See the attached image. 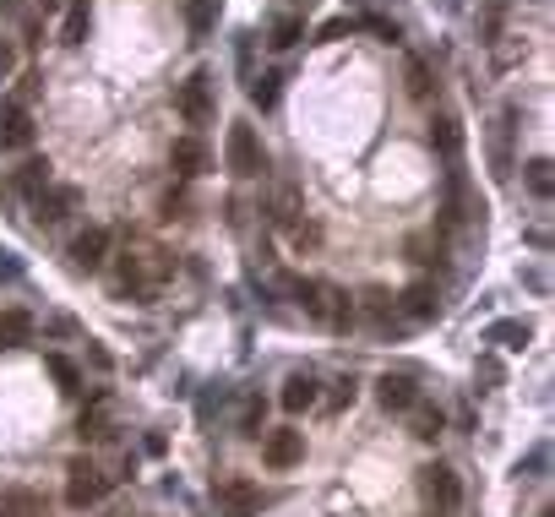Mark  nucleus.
I'll list each match as a JSON object with an SVG mask.
<instances>
[{
    "instance_id": "nucleus-1",
    "label": "nucleus",
    "mask_w": 555,
    "mask_h": 517,
    "mask_svg": "<svg viewBox=\"0 0 555 517\" xmlns=\"http://www.w3.org/2000/svg\"><path fill=\"white\" fill-rule=\"evenodd\" d=\"M223 169H229L234 180H256V174L267 169L262 142H256V131H251L245 120H234V125H229V136H223Z\"/></svg>"
},
{
    "instance_id": "nucleus-2",
    "label": "nucleus",
    "mask_w": 555,
    "mask_h": 517,
    "mask_svg": "<svg viewBox=\"0 0 555 517\" xmlns=\"http://www.w3.org/2000/svg\"><path fill=\"white\" fill-rule=\"evenodd\" d=\"M305 311H311L327 333H349V327H354V294L338 289V283H316V294H311Z\"/></svg>"
},
{
    "instance_id": "nucleus-3",
    "label": "nucleus",
    "mask_w": 555,
    "mask_h": 517,
    "mask_svg": "<svg viewBox=\"0 0 555 517\" xmlns=\"http://www.w3.org/2000/svg\"><path fill=\"white\" fill-rule=\"evenodd\" d=\"M180 114H185V125H213V114H218V98H213V76L207 71H191L185 82H180Z\"/></svg>"
},
{
    "instance_id": "nucleus-4",
    "label": "nucleus",
    "mask_w": 555,
    "mask_h": 517,
    "mask_svg": "<svg viewBox=\"0 0 555 517\" xmlns=\"http://www.w3.org/2000/svg\"><path fill=\"white\" fill-rule=\"evenodd\" d=\"M109 496V480L87 463V458H76L71 469H65V502L76 507V512H87V507H98Z\"/></svg>"
},
{
    "instance_id": "nucleus-5",
    "label": "nucleus",
    "mask_w": 555,
    "mask_h": 517,
    "mask_svg": "<svg viewBox=\"0 0 555 517\" xmlns=\"http://www.w3.org/2000/svg\"><path fill=\"white\" fill-rule=\"evenodd\" d=\"M392 311H398L403 322H414V327H420V322H436V316H441V289L420 278V283H409L403 294H392Z\"/></svg>"
},
{
    "instance_id": "nucleus-6",
    "label": "nucleus",
    "mask_w": 555,
    "mask_h": 517,
    "mask_svg": "<svg viewBox=\"0 0 555 517\" xmlns=\"http://www.w3.org/2000/svg\"><path fill=\"white\" fill-rule=\"evenodd\" d=\"M76 202H82L76 185H44V191L33 196V218H38V224H65V218L76 213Z\"/></svg>"
},
{
    "instance_id": "nucleus-7",
    "label": "nucleus",
    "mask_w": 555,
    "mask_h": 517,
    "mask_svg": "<svg viewBox=\"0 0 555 517\" xmlns=\"http://www.w3.org/2000/svg\"><path fill=\"white\" fill-rule=\"evenodd\" d=\"M65 256H71V267H76V273H98V267L109 262V229H98V224H93V229H82V234L71 240V251H65Z\"/></svg>"
},
{
    "instance_id": "nucleus-8",
    "label": "nucleus",
    "mask_w": 555,
    "mask_h": 517,
    "mask_svg": "<svg viewBox=\"0 0 555 517\" xmlns=\"http://www.w3.org/2000/svg\"><path fill=\"white\" fill-rule=\"evenodd\" d=\"M262 512V491L251 480H223L218 485V517H256Z\"/></svg>"
},
{
    "instance_id": "nucleus-9",
    "label": "nucleus",
    "mask_w": 555,
    "mask_h": 517,
    "mask_svg": "<svg viewBox=\"0 0 555 517\" xmlns=\"http://www.w3.org/2000/svg\"><path fill=\"white\" fill-rule=\"evenodd\" d=\"M262 458H267V469H294V463L305 458V436H300V431H267Z\"/></svg>"
},
{
    "instance_id": "nucleus-10",
    "label": "nucleus",
    "mask_w": 555,
    "mask_h": 517,
    "mask_svg": "<svg viewBox=\"0 0 555 517\" xmlns=\"http://www.w3.org/2000/svg\"><path fill=\"white\" fill-rule=\"evenodd\" d=\"M278 403H283L289 414H305V409H316V403H322V382H316L311 371H294V376L283 382V393H278Z\"/></svg>"
},
{
    "instance_id": "nucleus-11",
    "label": "nucleus",
    "mask_w": 555,
    "mask_h": 517,
    "mask_svg": "<svg viewBox=\"0 0 555 517\" xmlns=\"http://www.w3.org/2000/svg\"><path fill=\"white\" fill-rule=\"evenodd\" d=\"M425 496L436 502V512H452V507L463 502V485H458V474H452L447 463H431V469H425Z\"/></svg>"
},
{
    "instance_id": "nucleus-12",
    "label": "nucleus",
    "mask_w": 555,
    "mask_h": 517,
    "mask_svg": "<svg viewBox=\"0 0 555 517\" xmlns=\"http://www.w3.org/2000/svg\"><path fill=\"white\" fill-rule=\"evenodd\" d=\"M376 403H382L387 414H403V409H414V403H420V393H414V382H409V376H392V371H387V376L376 382Z\"/></svg>"
},
{
    "instance_id": "nucleus-13",
    "label": "nucleus",
    "mask_w": 555,
    "mask_h": 517,
    "mask_svg": "<svg viewBox=\"0 0 555 517\" xmlns=\"http://www.w3.org/2000/svg\"><path fill=\"white\" fill-rule=\"evenodd\" d=\"M512 120H518V109L507 104V114H501V131L491 136V174H496V180H507V174H512Z\"/></svg>"
},
{
    "instance_id": "nucleus-14",
    "label": "nucleus",
    "mask_w": 555,
    "mask_h": 517,
    "mask_svg": "<svg viewBox=\"0 0 555 517\" xmlns=\"http://www.w3.org/2000/svg\"><path fill=\"white\" fill-rule=\"evenodd\" d=\"M33 142V120L22 104H0V147H27Z\"/></svg>"
},
{
    "instance_id": "nucleus-15",
    "label": "nucleus",
    "mask_w": 555,
    "mask_h": 517,
    "mask_svg": "<svg viewBox=\"0 0 555 517\" xmlns=\"http://www.w3.org/2000/svg\"><path fill=\"white\" fill-rule=\"evenodd\" d=\"M431 147H436L441 158H458V153H463V120H458V114H436V120H431Z\"/></svg>"
},
{
    "instance_id": "nucleus-16",
    "label": "nucleus",
    "mask_w": 555,
    "mask_h": 517,
    "mask_svg": "<svg viewBox=\"0 0 555 517\" xmlns=\"http://www.w3.org/2000/svg\"><path fill=\"white\" fill-rule=\"evenodd\" d=\"M169 164H174V174H202L207 169V147H202V136H180L174 147H169Z\"/></svg>"
},
{
    "instance_id": "nucleus-17",
    "label": "nucleus",
    "mask_w": 555,
    "mask_h": 517,
    "mask_svg": "<svg viewBox=\"0 0 555 517\" xmlns=\"http://www.w3.org/2000/svg\"><path fill=\"white\" fill-rule=\"evenodd\" d=\"M87 33H93V0H71L65 22H60V38L65 44H87Z\"/></svg>"
},
{
    "instance_id": "nucleus-18",
    "label": "nucleus",
    "mask_w": 555,
    "mask_h": 517,
    "mask_svg": "<svg viewBox=\"0 0 555 517\" xmlns=\"http://www.w3.org/2000/svg\"><path fill=\"white\" fill-rule=\"evenodd\" d=\"M0 517H49L38 491H5L0 496Z\"/></svg>"
},
{
    "instance_id": "nucleus-19",
    "label": "nucleus",
    "mask_w": 555,
    "mask_h": 517,
    "mask_svg": "<svg viewBox=\"0 0 555 517\" xmlns=\"http://www.w3.org/2000/svg\"><path fill=\"white\" fill-rule=\"evenodd\" d=\"M33 338V316L27 311H0V349H16Z\"/></svg>"
},
{
    "instance_id": "nucleus-20",
    "label": "nucleus",
    "mask_w": 555,
    "mask_h": 517,
    "mask_svg": "<svg viewBox=\"0 0 555 517\" xmlns=\"http://www.w3.org/2000/svg\"><path fill=\"white\" fill-rule=\"evenodd\" d=\"M409 431H414L420 442H436V436L447 431V414H441V409H431V403H414V420H409Z\"/></svg>"
},
{
    "instance_id": "nucleus-21",
    "label": "nucleus",
    "mask_w": 555,
    "mask_h": 517,
    "mask_svg": "<svg viewBox=\"0 0 555 517\" xmlns=\"http://www.w3.org/2000/svg\"><path fill=\"white\" fill-rule=\"evenodd\" d=\"M485 338H491V343H501V349H512V354H518V349H529V338H534V333H529V322H496V327H491V333H485Z\"/></svg>"
},
{
    "instance_id": "nucleus-22",
    "label": "nucleus",
    "mask_w": 555,
    "mask_h": 517,
    "mask_svg": "<svg viewBox=\"0 0 555 517\" xmlns=\"http://www.w3.org/2000/svg\"><path fill=\"white\" fill-rule=\"evenodd\" d=\"M49 185V158H27L22 169H16V191H27V196H38Z\"/></svg>"
},
{
    "instance_id": "nucleus-23",
    "label": "nucleus",
    "mask_w": 555,
    "mask_h": 517,
    "mask_svg": "<svg viewBox=\"0 0 555 517\" xmlns=\"http://www.w3.org/2000/svg\"><path fill=\"white\" fill-rule=\"evenodd\" d=\"M300 38H305V22H300V16H278V22H273V33H267V44H273V49H294Z\"/></svg>"
},
{
    "instance_id": "nucleus-24",
    "label": "nucleus",
    "mask_w": 555,
    "mask_h": 517,
    "mask_svg": "<svg viewBox=\"0 0 555 517\" xmlns=\"http://www.w3.org/2000/svg\"><path fill=\"white\" fill-rule=\"evenodd\" d=\"M44 371L55 376V387H60V393H82V376H76V365H71L65 354H49V360H44Z\"/></svg>"
},
{
    "instance_id": "nucleus-25",
    "label": "nucleus",
    "mask_w": 555,
    "mask_h": 517,
    "mask_svg": "<svg viewBox=\"0 0 555 517\" xmlns=\"http://www.w3.org/2000/svg\"><path fill=\"white\" fill-rule=\"evenodd\" d=\"M278 82H283L278 71H262V76H251V104H256V109H273V104H278Z\"/></svg>"
},
{
    "instance_id": "nucleus-26",
    "label": "nucleus",
    "mask_w": 555,
    "mask_h": 517,
    "mask_svg": "<svg viewBox=\"0 0 555 517\" xmlns=\"http://www.w3.org/2000/svg\"><path fill=\"white\" fill-rule=\"evenodd\" d=\"M523 180H529V191L545 202V196H550V158H529V164H523Z\"/></svg>"
},
{
    "instance_id": "nucleus-27",
    "label": "nucleus",
    "mask_w": 555,
    "mask_h": 517,
    "mask_svg": "<svg viewBox=\"0 0 555 517\" xmlns=\"http://www.w3.org/2000/svg\"><path fill=\"white\" fill-rule=\"evenodd\" d=\"M360 300H365V316H371V322H382V327L392 322V294H387V289H365Z\"/></svg>"
},
{
    "instance_id": "nucleus-28",
    "label": "nucleus",
    "mask_w": 555,
    "mask_h": 517,
    "mask_svg": "<svg viewBox=\"0 0 555 517\" xmlns=\"http://www.w3.org/2000/svg\"><path fill=\"white\" fill-rule=\"evenodd\" d=\"M262 425H267V403H262V398H245V409H240V436H262Z\"/></svg>"
},
{
    "instance_id": "nucleus-29",
    "label": "nucleus",
    "mask_w": 555,
    "mask_h": 517,
    "mask_svg": "<svg viewBox=\"0 0 555 517\" xmlns=\"http://www.w3.org/2000/svg\"><path fill=\"white\" fill-rule=\"evenodd\" d=\"M76 431H82V442H104V436H109V414H104V403H98L93 414H82Z\"/></svg>"
},
{
    "instance_id": "nucleus-30",
    "label": "nucleus",
    "mask_w": 555,
    "mask_h": 517,
    "mask_svg": "<svg viewBox=\"0 0 555 517\" xmlns=\"http://www.w3.org/2000/svg\"><path fill=\"white\" fill-rule=\"evenodd\" d=\"M273 224H294V185H278V202H273Z\"/></svg>"
},
{
    "instance_id": "nucleus-31",
    "label": "nucleus",
    "mask_w": 555,
    "mask_h": 517,
    "mask_svg": "<svg viewBox=\"0 0 555 517\" xmlns=\"http://www.w3.org/2000/svg\"><path fill=\"white\" fill-rule=\"evenodd\" d=\"M213 11H218V0H191V33H207Z\"/></svg>"
},
{
    "instance_id": "nucleus-32",
    "label": "nucleus",
    "mask_w": 555,
    "mask_h": 517,
    "mask_svg": "<svg viewBox=\"0 0 555 517\" xmlns=\"http://www.w3.org/2000/svg\"><path fill=\"white\" fill-rule=\"evenodd\" d=\"M409 98H420V104L431 98V71L425 65H409Z\"/></svg>"
},
{
    "instance_id": "nucleus-33",
    "label": "nucleus",
    "mask_w": 555,
    "mask_h": 517,
    "mask_svg": "<svg viewBox=\"0 0 555 517\" xmlns=\"http://www.w3.org/2000/svg\"><path fill=\"white\" fill-rule=\"evenodd\" d=\"M283 294H289V300H300V305H311V294H316V278H283Z\"/></svg>"
},
{
    "instance_id": "nucleus-34",
    "label": "nucleus",
    "mask_w": 555,
    "mask_h": 517,
    "mask_svg": "<svg viewBox=\"0 0 555 517\" xmlns=\"http://www.w3.org/2000/svg\"><path fill=\"white\" fill-rule=\"evenodd\" d=\"M545 463H550V452H545V447H529V458L518 463V474H529V480H540V474H545Z\"/></svg>"
},
{
    "instance_id": "nucleus-35",
    "label": "nucleus",
    "mask_w": 555,
    "mask_h": 517,
    "mask_svg": "<svg viewBox=\"0 0 555 517\" xmlns=\"http://www.w3.org/2000/svg\"><path fill=\"white\" fill-rule=\"evenodd\" d=\"M501 16H507V5H501V0H496V5H485V16H480L485 38H496V33H501Z\"/></svg>"
},
{
    "instance_id": "nucleus-36",
    "label": "nucleus",
    "mask_w": 555,
    "mask_h": 517,
    "mask_svg": "<svg viewBox=\"0 0 555 517\" xmlns=\"http://www.w3.org/2000/svg\"><path fill=\"white\" fill-rule=\"evenodd\" d=\"M343 33H354V22H349V16H332V22L322 27V44H338Z\"/></svg>"
},
{
    "instance_id": "nucleus-37",
    "label": "nucleus",
    "mask_w": 555,
    "mask_h": 517,
    "mask_svg": "<svg viewBox=\"0 0 555 517\" xmlns=\"http://www.w3.org/2000/svg\"><path fill=\"white\" fill-rule=\"evenodd\" d=\"M349 403H354V382H338L332 398H327V409H349Z\"/></svg>"
},
{
    "instance_id": "nucleus-38",
    "label": "nucleus",
    "mask_w": 555,
    "mask_h": 517,
    "mask_svg": "<svg viewBox=\"0 0 555 517\" xmlns=\"http://www.w3.org/2000/svg\"><path fill=\"white\" fill-rule=\"evenodd\" d=\"M409 262H436V256H431V240H425V234H414V240H409Z\"/></svg>"
},
{
    "instance_id": "nucleus-39",
    "label": "nucleus",
    "mask_w": 555,
    "mask_h": 517,
    "mask_svg": "<svg viewBox=\"0 0 555 517\" xmlns=\"http://www.w3.org/2000/svg\"><path fill=\"white\" fill-rule=\"evenodd\" d=\"M11 65H16V55H11V44H5V38H0V82H5V76H11Z\"/></svg>"
},
{
    "instance_id": "nucleus-40",
    "label": "nucleus",
    "mask_w": 555,
    "mask_h": 517,
    "mask_svg": "<svg viewBox=\"0 0 555 517\" xmlns=\"http://www.w3.org/2000/svg\"><path fill=\"white\" fill-rule=\"evenodd\" d=\"M16 273H22V267L11 262V251H0V278H16Z\"/></svg>"
},
{
    "instance_id": "nucleus-41",
    "label": "nucleus",
    "mask_w": 555,
    "mask_h": 517,
    "mask_svg": "<svg viewBox=\"0 0 555 517\" xmlns=\"http://www.w3.org/2000/svg\"><path fill=\"white\" fill-rule=\"evenodd\" d=\"M44 5H60V0H44Z\"/></svg>"
},
{
    "instance_id": "nucleus-42",
    "label": "nucleus",
    "mask_w": 555,
    "mask_h": 517,
    "mask_svg": "<svg viewBox=\"0 0 555 517\" xmlns=\"http://www.w3.org/2000/svg\"><path fill=\"white\" fill-rule=\"evenodd\" d=\"M431 517H447V512H431Z\"/></svg>"
},
{
    "instance_id": "nucleus-43",
    "label": "nucleus",
    "mask_w": 555,
    "mask_h": 517,
    "mask_svg": "<svg viewBox=\"0 0 555 517\" xmlns=\"http://www.w3.org/2000/svg\"><path fill=\"white\" fill-rule=\"evenodd\" d=\"M540 517H555V512H540Z\"/></svg>"
}]
</instances>
